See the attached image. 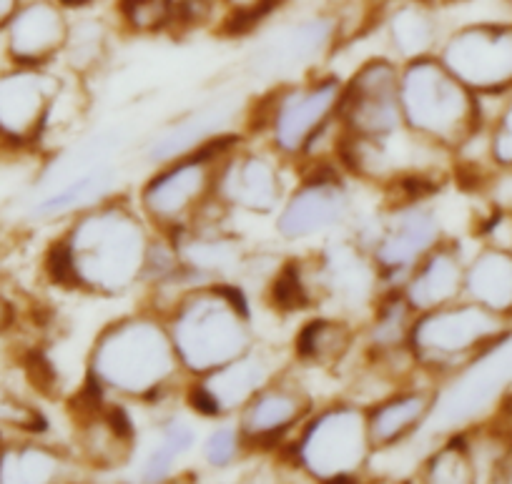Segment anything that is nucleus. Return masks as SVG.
Masks as SVG:
<instances>
[{"label":"nucleus","instance_id":"20e7f679","mask_svg":"<svg viewBox=\"0 0 512 484\" xmlns=\"http://www.w3.org/2000/svg\"><path fill=\"white\" fill-rule=\"evenodd\" d=\"M400 111L407 131L442 151H460L477 136L480 101L440 56L400 63Z\"/></svg>","mask_w":512,"mask_h":484},{"label":"nucleus","instance_id":"a878e982","mask_svg":"<svg viewBox=\"0 0 512 484\" xmlns=\"http://www.w3.org/2000/svg\"><path fill=\"white\" fill-rule=\"evenodd\" d=\"M465 299L497 316H512V254L487 246L465 266Z\"/></svg>","mask_w":512,"mask_h":484},{"label":"nucleus","instance_id":"f704fd0d","mask_svg":"<svg viewBox=\"0 0 512 484\" xmlns=\"http://www.w3.org/2000/svg\"><path fill=\"white\" fill-rule=\"evenodd\" d=\"M216 6L224 8L226 26L239 33L262 21L277 6V0H216Z\"/></svg>","mask_w":512,"mask_h":484},{"label":"nucleus","instance_id":"9d476101","mask_svg":"<svg viewBox=\"0 0 512 484\" xmlns=\"http://www.w3.org/2000/svg\"><path fill=\"white\" fill-rule=\"evenodd\" d=\"M342 41L339 13H314L299 18L262 41L246 61L254 78L272 86L309 76Z\"/></svg>","mask_w":512,"mask_h":484},{"label":"nucleus","instance_id":"1a4fd4ad","mask_svg":"<svg viewBox=\"0 0 512 484\" xmlns=\"http://www.w3.org/2000/svg\"><path fill=\"white\" fill-rule=\"evenodd\" d=\"M372 254L384 291L400 289L417 264L442 241V221L425 199H400L357 236Z\"/></svg>","mask_w":512,"mask_h":484},{"label":"nucleus","instance_id":"72a5a7b5","mask_svg":"<svg viewBox=\"0 0 512 484\" xmlns=\"http://www.w3.org/2000/svg\"><path fill=\"white\" fill-rule=\"evenodd\" d=\"M246 442L236 424H219L211 429L201 444V457L211 469H229L244 454Z\"/></svg>","mask_w":512,"mask_h":484},{"label":"nucleus","instance_id":"c85d7f7f","mask_svg":"<svg viewBox=\"0 0 512 484\" xmlns=\"http://www.w3.org/2000/svg\"><path fill=\"white\" fill-rule=\"evenodd\" d=\"M417 319V311L407 304L400 289L384 291L374 304V316L369 321L364 339L372 357H392V354L410 352V332Z\"/></svg>","mask_w":512,"mask_h":484},{"label":"nucleus","instance_id":"aec40b11","mask_svg":"<svg viewBox=\"0 0 512 484\" xmlns=\"http://www.w3.org/2000/svg\"><path fill=\"white\" fill-rule=\"evenodd\" d=\"M277 374L279 367L274 364L272 354L254 344L234 362L194 379L189 387V402L204 417H229L239 412Z\"/></svg>","mask_w":512,"mask_h":484},{"label":"nucleus","instance_id":"473e14b6","mask_svg":"<svg viewBox=\"0 0 512 484\" xmlns=\"http://www.w3.org/2000/svg\"><path fill=\"white\" fill-rule=\"evenodd\" d=\"M118 13L123 26L141 36L179 26V11L169 0H118Z\"/></svg>","mask_w":512,"mask_h":484},{"label":"nucleus","instance_id":"2f4dec72","mask_svg":"<svg viewBox=\"0 0 512 484\" xmlns=\"http://www.w3.org/2000/svg\"><path fill=\"white\" fill-rule=\"evenodd\" d=\"M477 464L475 457H472L470 442H465L462 437L452 434L447 442H442L430 457L422 462L420 477L427 479V482H472L477 479Z\"/></svg>","mask_w":512,"mask_h":484},{"label":"nucleus","instance_id":"ddd939ff","mask_svg":"<svg viewBox=\"0 0 512 484\" xmlns=\"http://www.w3.org/2000/svg\"><path fill=\"white\" fill-rule=\"evenodd\" d=\"M63 81L41 66H8L0 71V143L36 146L46 136L51 108Z\"/></svg>","mask_w":512,"mask_h":484},{"label":"nucleus","instance_id":"7ed1b4c3","mask_svg":"<svg viewBox=\"0 0 512 484\" xmlns=\"http://www.w3.org/2000/svg\"><path fill=\"white\" fill-rule=\"evenodd\" d=\"M164 319L189 379L216 372L256 344L249 304L231 281L189 286L166 309Z\"/></svg>","mask_w":512,"mask_h":484},{"label":"nucleus","instance_id":"5701e85b","mask_svg":"<svg viewBox=\"0 0 512 484\" xmlns=\"http://www.w3.org/2000/svg\"><path fill=\"white\" fill-rule=\"evenodd\" d=\"M465 266L460 246L442 239L407 276L402 296L417 314L452 304L465 296Z\"/></svg>","mask_w":512,"mask_h":484},{"label":"nucleus","instance_id":"f257e3e1","mask_svg":"<svg viewBox=\"0 0 512 484\" xmlns=\"http://www.w3.org/2000/svg\"><path fill=\"white\" fill-rule=\"evenodd\" d=\"M156 231L139 206L126 199L101 201L73 216L48 254L53 281L96 296H121L144 284Z\"/></svg>","mask_w":512,"mask_h":484},{"label":"nucleus","instance_id":"423d86ee","mask_svg":"<svg viewBox=\"0 0 512 484\" xmlns=\"http://www.w3.org/2000/svg\"><path fill=\"white\" fill-rule=\"evenodd\" d=\"M507 334V319L470 299L417 314L410 332V354L417 372L452 377L495 347Z\"/></svg>","mask_w":512,"mask_h":484},{"label":"nucleus","instance_id":"4be33fe9","mask_svg":"<svg viewBox=\"0 0 512 484\" xmlns=\"http://www.w3.org/2000/svg\"><path fill=\"white\" fill-rule=\"evenodd\" d=\"M435 402L437 389L402 387L369 404L367 424L374 452L395 449L412 442L430 422L432 412H435Z\"/></svg>","mask_w":512,"mask_h":484},{"label":"nucleus","instance_id":"7c9ffc66","mask_svg":"<svg viewBox=\"0 0 512 484\" xmlns=\"http://www.w3.org/2000/svg\"><path fill=\"white\" fill-rule=\"evenodd\" d=\"M196 447V432L184 419H166L159 429L154 449L146 457L141 477L146 482H164L174 474L176 462Z\"/></svg>","mask_w":512,"mask_h":484},{"label":"nucleus","instance_id":"cd10ccee","mask_svg":"<svg viewBox=\"0 0 512 484\" xmlns=\"http://www.w3.org/2000/svg\"><path fill=\"white\" fill-rule=\"evenodd\" d=\"M354 327L342 316H317L299 329L294 339V359L304 367L332 369L347 359L354 347Z\"/></svg>","mask_w":512,"mask_h":484},{"label":"nucleus","instance_id":"39448f33","mask_svg":"<svg viewBox=\"0 0 512 484\" xmlns=\"http://www.w3.org/2000/svg\"><path fill=\"white\" fill-rule=\"evenodd\" d=\"M292 462L304 477L317 482H352L374 459L367 407L357 402H334L312 412L289 439Z\"/></svg>","mask_w":512,"mask_h":484},{"label":"nucleus","instance_id":"0eeeda50","mask_svg":"<svg viewBox=\"0 0 512 484\" xmlns=\"http://www.w3.org/2000/svg\"><path fill=\"white\" fill-rule=\"evenodd\" d=\"M239 141L241 136L234 133L201 151L156 166L151 179L141 186L136 201L154 231L164 236L179 234L214 204L219 166L226 151Z\"/></svg>","mask_w":512,"mask_h":484},{"label":"nucleus","instance_id":"6ab92c4d","mask_svg":"<svg viewBox=\"0 0 512 484\" xmlns=\"http://www.w3.org/2000/svg\"><path fill=\"white\" fill-rule=\"evenodd\" d=\"M71 18L58 0H23L3 28V51L13 66H51L66 48Z\"/></svg>","mask_w":512,"mask_h":484},{"label":"nucleus","instance_id":"a19ab883","mask_svg":"<svg viewBox=\"0 0 512 484\" xmlns=\"http://www.w3.org/2000/svg\"><path fill=\"white\" fill-rule=\"evenodd\" d=\"M3 447H6V439H3V434H0V454H3Z\"/></svg>","mask_w":512,"mask_h":484},{"label":"nucleus","instance_id":"79ce46f5","mask_svg":"<svg viewBox=\"0 0 512 484\" xmlns=\"http://www.w3.org/2000/svg\"><path fill=\"white\" fill-rule=\"evenodd\" d=\"M505 3H507V8H510V11H512V0H505Z\"/></svg>","mask_w":512,"mask_h":484},{"label":"nucleus","instance_id":"ea45409f","mask_svg":"<svg viewBox=\"0 0 512 484\" xmlns=\"http://www.w3.org/2000/svg\"><path fill=\"white\" fill-rule=\"evenodd\" d=\"M58 3H61L63 8H68V11H71V8H86V6H91L93 0H58Z\"/></svg>","mask_w":512,"mask_h":484},{"label":"nucleus","instance_id":"bb28decb","mask_svg":"<svg viewBox=\"0 0 512 484\" xmlns=\"http://www.w3.org/2000/svg\"><path fill=\"white\" fill-rule=\"evenodd\" d=\"M73 462L58 447L43 442H6L0 454V482L43 484L61 482L71 474Z\"/></svg>","mask_w":512,"mask_h":484},{"label":"nucleus","instance_id":"f3484780","mask_svg":"<svg viewBox=\"0 0 512 484\" xmlns=\"http://www.w3.org/2000/svg\"><path fill=\"white\" fill-rule=\"evenodd\" d=\"M314 261L317 264L309 266V274L317 301L329 299L342 311H359L377 304L384 294L372 254L357 239L332 241Z\"/></svg>","mask_w":512,"mask_h":484},{"label":"nucleus","instance_id":"e433bc0d","mask_svg":"<svg viewBox=\"0 0 512 484\" xmlns=\"http://www.w3.org/2000/svg\"><path fill=\"white\" fill-rule=\"evenodd\" d=\"M13 321H16V309L6 296H0V337L13 327Z\"/></svg>","mask_w":512,"mask_h":484},{"label":"nucleus","instance_id":"9b49d317","mask_svg":"<svg viewBox=\"0 0 512 484\" xmlns=\"http://www.w3.org/2000/svg\"><path fill=\"white\" fill-rule=\"evenodd\" d=\"M337 121L359 138H390L405 128L400 111V63L390 56L367 58L344 81Z\"/></svg>","mask_w":512,"mask_h":484},{"label":"nucleus","instance_id":"4468645a","mask_svg":"<svg viewBox=\"0 0 512 484\" xmlns=\"http://www.w3.org/2000/svg\"><path fill=\"white\" fill-rule=\"evenodd\" d=\"M282 161L284 158L272 148L254 151L241 141L234 143L216 174V201L226 211H246L256 216L277 214L289 194Z\"/></svg>","mask_w":512,"mask_h":484},{"label":"nucleus","instance_id":"f8f14e48","mask_svg":"<svg viewBox=\"0 0 512 484\" xmlns=\"http://www.w3.org/2000/svg\"><path fill=\"white\" fill-rule=\"evenodd\" d=\"M440 61L475 96L512 88V23H470L442 38Z\"/></svg>","mask_w":512,"mask_h":484},{"label":"nucleus","instance_id":"a211bd4d","mask_svg":"<svg viewBox=\"0 0 512 484\" xmlns=\"http://www.w3.org/2000/svg\"><path fill=\"white\" fill-rule=\"evenodd\" d=\"M241 98L219 96L201 106L191 108L184 116L166 123L159 133L151 136L146 143L144 153L146 161L154 166L169 164L174 158L189 156V153L201 151L211 143L221 141L236 133V121L241 118Z\"/></svg>","mask_w":512,"mask_h":484},{"label":"nucleus","instance_id":"dca6fc26","mask_svg":"<svg viewBox=\"0 0 512 484\" xmlns=\"http://www.w3.org/2000/svg\"><path fill=\"white\" fill-rule=\"evenodd\" d=\"M312 412V394L304 384L279 372L236 412V427L246 449H272L292 439Z\"/></svg>","mask_w":512,"mask_h":484},{"label":"nucleus","instance_id":"6e6552de","mask_svg":"<svg viewBox=\"0 0 512 484\" xmlns=\"http://www.w3.org/2000/svg\"><path fill=\"white\" fill-rule=\"evenodd\" d=\"M342 88L344 81L337 76H304L279 83L259 103L254 128L267 136L269 148L284 161H299L337 118Z\"/></svg>","mask_w":512,"mask_h":484},{"label":"nucleus","instance_id":"2eb2a0df","mask_svg":"<svg viewBox=\"0 0 512 484\" xmlns=\"http://www.w3.org/2000/svg\"><path fill=\"white\" fill-rule=\"evenodd\" d=\"M352 191L337 171L312 169L299 181L277 211V234L284 241H309L327 236L352 216Z\"/></svg>","mask_w":512,"mask_h":484},{"label":"nucleus","instance_id":"c9c22d12","mask_svg":"<svg viewBox=\"0 0 512 484\" xmlns=\"http://www.w3.org/2000/svg\"><path fill=\"white\" fill-rule=\"evenodd\" d=\"M490 156L495 164L512 169V101L505 103L490 133Z\"/></svg>","mask_w":512,"mask_h":484},{"label":"nucleus","instance_id":"c756f323","mask_svg":"<svg viewBox=\"0 0 512 484\" xmlns=\"http://www.w3.org/2000/svg\"><path fill=\"white\" fill-rule=\"evenodd\" d=\"M111 46V28L101 18H78L71 21L66 48L61 58L76 76H88L96 66H101Z\"/></svg>","mask_w":512,"mask_h":484},{"label":"nucleus","instance_id":"393cba45","mask_svg":"<svg viewBox=\"0 0 512 484\" xmlns=\"http://www.w3.org/2000/svg\"><path fill=\"white\" fill-rule=\"evenodd\" d=\"M118 184V171L111 161L91 166L81 174L71 176L63 184L53 186L51 191H43L31 206L33 219L53 221V219H73L81 211L93 209L101 201L111 199Z\"/></svg>","mask_w":512,"mask_h":484},{"label":"nucleus","instance_id":"b1692460","mask_svg":"<svg viewBox=\"0 0 512 484\" xmlns=\"http://www.w3.org/2000/svg\"><path fill=\"white\" fill-rule=\"evenodd\" d=\"M390 58L397 63L435 56L442 43L440 18L430 0H387L377 13Z\"/></svg>","mask_w":512,"mask_h":484},{"label":"nucleus","instance_id":"4c0bfd02","mask_svg":"<svg viewBox=\"0 0 512 484\" xmlns=\"http://www.w3.org/2000/svg\"><path fill=\"white\" fill-rule=\"evenodd\" d=\"M21 3L23 0H0V33H3V28L8 26V21L16 16V11L21 8Z\"/></svg>","mask_w":512,"mask_h":484},{"label":"nucleus","instance_id":"f03ea898","mask_svg":"<svg viewBox=\"0 0 512 484\" xmlns=\"http://www.w3.org/2000/svg\"><path fill=\"white\" fill-rule=\"evenodd\" d=\"M184 377L159 311H141L106 324L88 354V384L103 397L123 402H159Z\"/></svg>","mask_w":512,"mask_h":484},{"label":"nucleus","instance_id":"58836bf2","mask_svg":"<svg viewBox=\"0 0 512 484\" xmlns=\"http://www.w3.org/2000/svg\"><path fill=\"white\" fill-rule=\"evenodd\" d=\"M169 3L176 8V11L184 13V11H191L194 6H199V3H206V0H169Z\"/></svg>","mask_w":512,"mask_h":484},{"label":"nucleus","instance_id":"412c9836","mask_svg":"<svg viewBox=\"0 0 512 484\" xmlns=\"http://www.w3.org/2000/svg\"><path fill=\"white\" fill-rule=\"evenodd\" d=\"M169 239L174 241L181 269L194 284L234 281L249 264L244 244L234 234H229L219 221L199 219Z\"/></svg>","mask_w":512,"mask_h":484}]
</instances>
